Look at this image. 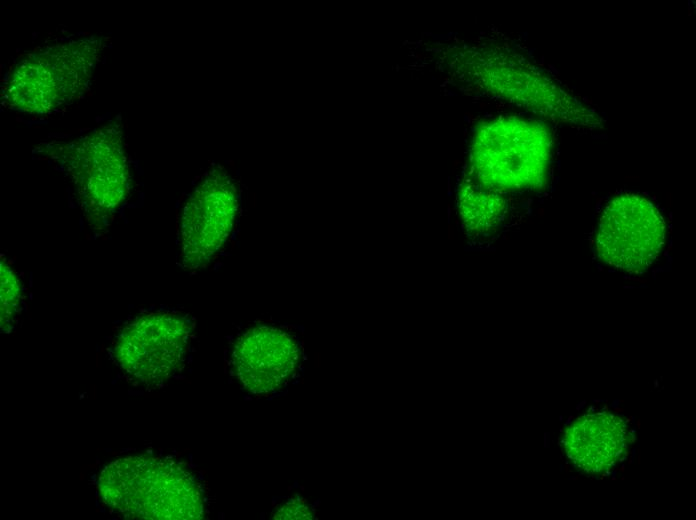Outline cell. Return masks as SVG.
<instances>
[{
    "label": "cell",
    "instance_id": "cell-3",
    "mask_svg": "<svg viewBox=\"0 0 696 520\" xmlns=\"http://www.w3.org/2000/svg\"><path fill=\"white\" fill-rule=\"evenodd\" d=\"M103 37H86L35 49L10 69L2 102L10 110L44 115L81 98L106 46Z\"/></svg>",
    "mask_w": 696,
    "mask_h": 520
},
{
    "label": "cell",
    "instance_id": "cell-11",
    "mask_svg": "<svg viewBox=\"0 0 696 520\" xmlns=\"http://www.w3.org/2000/svg\"><path fill=\"white\" fill-rule=\"evenodd\" d=\"M457 203L466 228L478 233L495 227L506 210L503 193L484 186L470 176L459 188Z\"/></svg>",
    "mask_w": 696,
    "mask_h": 520
},
{
    "label": "cell",
    "instance_id": "cell-4",
    "mask_svg": "<svg viewBox=\"0 0 696 520\" xmlns=\"http://www.w3.org/2000/svg\"><path fill=\"white\" fill-rule=\"evenodd\" d=\"M123 131L107 123L68 142H46L39 149L60 166L75 190L86 221L108 224L128 197L130 164Z\"/></svg>",
    "mask_w": 696,
    "mask_h": 520
},
{
    "label": "cell",
    "instance_id": "cell-7",
    "mask_svg": "<svg viewBox=\"0 0 696 520\" xmlns=\"http://www.w3.org/2000/svg\"><path fill=\"white\" fill-rule=\"evenodd\" d=\"M664 240V219L652 202L636 194H623L603 211L596 249L608 265L637 274L656 260Z\"/></svg>",
    "mask_w": 696,
    "mask_h": 520
},
{
    "label": "cell",
    "instance_id": "cell-5",
    "mask_svg": "<svg viewBox=\"0 0 696 520\" xmlns=\"http://www.w3.org/2000/svg\"><path fill=\"white\" fill-rule=\"evenodd\" d=\"M552 136L540 121L500 116L480 124L472 138L469 176L501 193L540 189L546 182Z\"/></svg>",
    "mask_w": 696,
    "mask_h": 520
},
{
    "label": "cell",
    "instance_id": "cell-8",
    "mask_svg": "<svg viewBox=\"0 0 696 520\" xmlns=\"http://www.w3.org/2000/svg\"><path fill=\"white\" fill-rule=\"evenodd\" d=\"M237 193L230 177L213 170L187 199L180 218V261L185 269L206 266L226 243L236 216Z\"/></svg>",
    "mask_w": 696,
    "mask_h": 520
},
{
    "label": "cell",
    "instance_id": "cell-13",
    "mask_svg": "<svg viewBox=\"0 0 696 520\" xmlns=\"http://www.w3.org/2000/svg\"><path fill=\"white\" fill-rule=\"evenodd\" d=\"M313 516V510L306 504L304 499L293 498L276 508L272 518L281 520H302L312 519Z\"/></svg>",
    "mask_w": 696,
    "mask_h": 520
},
{
    "label": "cell",
    "instance_id": "cell-9",
    "mask_svg": "<svg viewBox=\"0 0 696 520\" xmlns=\"http://www.w3.org/2000/svg\"><path fill=\"white\" fill-rule=\"evenodd\" d=\"M299 359L295 338L283 329L258 325L243 333L232 352V365L242 385L254 394L283 387Z\"/></svg>",
    "mask_w": 696,
    "mask_h": 520
},
{
    "label": "cell",
    "instance_id": "cell-12",
    "mask_svg": "<svg viewBox=\"0 0 696 520\" xmlns=\"http://www.w3.org/2000/svg\"><path fill=\"white\" fill-rule=\"evenodd\" d=\"M0 312L1 330L10 332L20 311L22 284L12 267L4 260L0 263Z\"/></svg>",
    "mask_w": 696,
    "mask_h": 520
},
{
    "label": "cell",
    "instance_id": "cell-6",
    "mask_svg": "<svg viewBox=\"0 0 696 520\" xmlns=\"http://www.w3.org/2000/svg\"><path fill=\"white\" fill-rule=\"evenodd\" d=\"M191 332V322L180 313H146L121 327L112 340L110 355L131 382L155 386L180 369Z\"/></svg>",
    "mask_w": 696,
    "mask_h": 520
},
{
    "label": "cell",
    "instance_id": "cell-10",
    "mask_svg": "<svg viewBox=\"0 0 696 520\" xmlns=\"http://www.w3.org/2000/svg\"><path fill=\"white\" fill-rule=\"evenodd\" d=\"M615 420L604 415L575 421L565 434L569 457L588 471L597 472L611 465L622 452L625 436L621 423Z\"/></svg>",
    "mask_w": 696,
    "mask_h": 520
},
{
    "label": "cell",
    "instance_id": "cell-2",
    "mask_svg": "<svg viewBox=\"0 0 696 520\" xmlns=\"http://www.w3.org/2000/svg\"><path fill=\"white\" fill-rule=\"evenodd\" d=\"M104 504L130 519L195 520L204 514L194 474L172 459L130 456L111 462L98 478Z\"/></svg>",
    "mask_w": 696,
    "mask_h": 520
},
{
    "label": "cell",
    "instance_id": "cell-1",
    "mask_svg": "<svg viewBox=\"0 0 696 520\" xmlns=\"http://www.w3.org/2000/svg\"><path fill=\"white\" fill-rule=\"evenodd\" d=\"M441 62L461 82L555 123L597 129L603 119L545 71L514 51L488 45L453 46Z\"/></svg>",
    "mask_w": 696,
    "mask_h": 520
}]
</instances>
